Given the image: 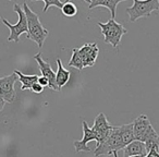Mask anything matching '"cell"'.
Returning <instances> with one entry per match:
<instances>
[{
	"instance_id": "17",
	"label": "cell",
	"mask_w": 159,
	"mask_h": 157,
	"mask_svg": "<svg viewBox=\"0 0 159 157\" xmlns=\"http://www.w3.org/2000/svg\"><path fill=\"white\" fill-rule=\"evenodd\" d=\"M119 130H120V135H121L124 147H125L126 145H129L130 143H132L133 141H135L134 131H133V122L129 124L120 126Z\"/></svg>"
},
{
	"instance_id": "25",
	"label": "cell",
	"mask_w": 159,
	"mask_h": 157,
	"mask_svg": "<svg viewBox=\"0 0 159 157\" xmlns=\"http://www.w3.org/2000/svg\"><path fill=\"white\" fill-rule=\"evenodd\" d=\"M133 157H144V156H133Z\"/></svg>"
},
{
	"instance_id": "5",
	"label": "cell",
	"mask_w": 159,
	"mask_h": 157,
	"mask_svg": "<svg viewBox=\"0 0 159 157\" xmlns=\"http://www.w3.org/2000/svg\"><path fill=\"white\" fill-rule=\"evenodd\" d=\"M123 148L124 145L122 142L121 135H120L119 127H113L109 136L102 144L96 145L94 155H95V157H99L102 155H111L115 152L123 150Z\"/></svg>"
},
{
	"instance_id": "26",
	"label": "cell",
	"mask_w": 159,
	"mask_h": 157,
	"mask_svg": "<svg viewBox=\"0 0 159 157\" xmlns=\"http://www.w3.org/2000/svg\"><path fill=\"white\" fill-rule=\"evenodd\" d=\"M0 20H2V19H1V18H0Z\"/></svg>"
},
{
	"instance_id": "20",
	"label": "cell",
	"mask_w": 159,
	"mask_h": 157,
	"mask_svg": "<svg viewBox=\"0 0 159 157\" xmlns=\"http://www.w3.org/2000/svg\"><path fill=\"white\" fill-rule=\"evenodd\" d=\"M40 1H43V2L45 3V7H44V9H43L44 13L48 11V9L50 7H56V8H58V9H61L64 5V2H62L60 0H40Z\"/></svg>"
},
{
	"instance_id": "24",
	"label": "cell",
	"mask_w": 159,
	"mask_h": 157,
	"mask_svg": "<svg viewBox=\"0 0 159 157\" xmlns=\"http://www.w3.org/2000/svg\"><path fill=\"white\" fill-rule=\"evenodd\" d=\"M112 155H113V157H118V152H115Z\"/></svg>"
},
{
	"instance_id": "3",
	"label": "cell",
	"mask_w": 159,
	"mask_h": 157,
	"mask_svg": "<svg viewBox=\"0 0 159 157\" xmlns=\"http://www.w3.org/2000/svg\"><path fill=\"white\" fill-rule=\"evenodd\" d=\"M13 10L14 12L18 13L19 20L16 24H11L8 20L2 19V22L8 29L10 30V35L7 38V42H14V43H19L20 42V36L22 34H26L29 33V26H27V19L25 16V12L23 10V8H21L20 5L16 3L13 6Z\"/></svg>"
},
{
	"instance_id": "11",
	"label": "cell",
	"mask_w": 159,
	"mask_h": 157,
	"mask_svg": "<svg viewBox=\"0 0 159 157\" xmlns=\"http://www.w3.org/2000/svg\"><path fill=\"white\" fill-rule=\"evenodd\" d=\"M152 127V123L149 121V118L145 115L142 113L139 115L136 119L133 121V131H134V136L135 140L143 142L144 136Z\"/></svg>"
},
{
	"instance_id": "7",
	"label": "cell",
	"mask_w": 159,
	"mask_h": 157,
	"mask_svg": "<svg viewBox=\"0 0 159 157\" xmlns=\"http://www.w3.org/2000/svg\"><path fill=\"white\" fill-rule=\"evenodd\" d=\"M19 80L18 75L12 73L7 76L0 77V96L6 100V103H13L16 99V90H14V83Z\"/></svg>"
},
{
	"instance_id": "14",
	"label": "cell",
	"mask_w": 159,
	"mask_h": 157,
	"mask_svg": "<svg viewBox=\"0 0 159 157\" xmlns=\"http://www.w3.org/2000/svg\"><path fill=\"white\" fill-rule=\"evenodd\" d=\"M143 143H145L147 153L150 152L152 150H159V134L156 132L152 126L150 127L149 130L147 131V133L144 136Z\"/></svg>"
},
{
	"instance_id": "1",
	"label": "cell",
	"mask_w": 159,
	"mask_h": 157,
	"mask_svg": "<svg viewBox=\"0 0 159 157\" xmlns=\"http://www.w3.org/2000/svg\"><path fill=\"white\" fill-rule=\"evenodd\" d=\"M23 10H24L25 16H26L27 26H29V33L26 35L27 38L35 42L37 44L38 48H42L45 39L49 35V31L43 26V24L39 21L38 14L34 12L26 2L23 3Z\"/></svg>"
},
{
	"instance_id": "13",
	"label": "cell",
	"mask_w": 159,
	"mask_h": 157,
	"mask_svg": "<svg viewBox=\"0 0 159 157\" xmlns=\"http://www.w3.org/2000/svg\"><path fill=\"white\" fill-rule=\"evenodd\" d=\"M147 155L145 143L141 141H133L129 145L123 148V156L124 157H133V156H144Z\"/></svg>"
},
{
	"instance_id": "10",
	"label": "cell",
	"mask_w": 159,
	"mask_h": 157,
	"mask_svg": "<svg viewBox=\"0 0 159 157\" xmlns=\"http://www.w3.org/2000/svg\"><path fill=\"white\" fill-rule=\"evenodd\" d=\"M82 130H83V137L80 141H75L73 143L75 147V152H91V148L89 147L87 143L91 141H96V134L93 131V129L89 128L87 122L85 120H82Z\"/></svg>"
},
{
	"instance_id": "2",
	"label": "cell",
	"mask_w": 159,
	"mask_h": 157,
	"mask_svg": "<svg viewBox=\"0 0 159 157\" xmlns=\"http://www.w3.org/2000/svg\"><path fill=\"white\" fill-rule=\"evenodd\" d=\"M98 26L102 30L104 35V42L106 44H110L113 48H118L122 39V36L128 33V30L122 24L118 23L116 20L110 18V20L106 23L98 22Z\"/></svg>"
},
{
	"instance_id": "12",
	"label": "cell",
	"mask_w": 159,
	"mask_h": 157,
	"mask_svg": "<svg viewBox=\"0 0 159 157\" xmlns=\"http://www.w3.org/2000/svg\"><path fill=\"white\" fill-rule=\"evenodd\" d=\"M89 2V9L92 10L94 8L104 7L109 9L111 13V19L115 20L116 18V11H117V6L121 3L123 0H85Z\"/></svg>"
},
{
	"instance_id": "15",
	"label": "cell",
	"mask_w": 159,
	"mask_h": 157,
	"mask_svg": "<svg viewBox=\"0 0 159 157\" xmlns=\"http://www.w3.org/2000/svg\"><path fill=\"white\" fill-rule=\"evenodd\" d=\"M57 72H56V82H57V85L59 87V90L61 91V89L69 82L70 80V71L66 70L63 66H62V62L60 60V58H57Z\"/></svg>"
},
{
	"instance_id": "23",
	"label": "cell",
	"mask_w": 159,
	"mask_h": 157,
	"mask_svg": "<svg viewBox=\"0 0 159 157\" xmlns=\"http://www.w3.org/2000/svg\"><path fill=\"white\" fill-rule=\"evenodd\" d=\"M5 105H6V100L3 99L1 96H0V111L2 110L3 109V107H5Z\"/></svg>"
},
{
	"instance_id": "22",
	"label": "cell",
	"mask_w": 159,
	"mask_h": 157,
	"mask_svg": "<svg viewBox=\"0 0 159 157\" xmlns=\"http://www.w3.org/2000/svg\"><path fill=\"white\" fill-rule=\"evenodd\" d=\"M37 82L39 83V84L42 85L43 87H47V86L49 87V82H48V80H47L46 77H44V76H39V79H38Z\"/></svg>"
},
{
	"instance_id": "19",
	"label": "cell",
	"mask_w": 159,
	"mask_h": 157,
	"mask_svg": "<svg viewBox=\"0 0 159 157\" xmlns=\"http://www.w3.org/2000/svg\"><path fill=\"white\" fill-rule=\"evenodd\" d=\"M61 11L66 18H73L77 14V7L71 1H66L63 7L61 8Z\"/></svg>"
},
{
	"instance_id": "4",
	"label": "cell",
	"mask_w": 159,
	"mask_h": 157,
	"mask_svg": "<svg viewBox=\"0 0 159 157\" xmlns=\"http://www.w3.org/2000/svg\"><path fill=\"white\" fill-rule=\"evenodd\" d=\"M159 11L158 0H133V5L126 8V13L129 14L131 22H135L144 16H152V12Z\"/></svg>"
},
{
	"instance_id": "8",
	"label": "cell",
	"mask_w": 159,
	"mask_h": 157,
	"mask_svg": "<svg viewBox=\"0 0 159 157\" xmlns=\"http://www.w3.org/2000/svg\"><path fill=\"white\" fill-rule=\"evenodd\" d=\"M34 60L38 63V67H39V70L42 72V76L46 77L49 82V87L53 91H60L59 87L57 85V82H56V72L52 70L51 66L48 63L47 61H45L42 57V53H37L35 56H34Z\"/></svg>"
},
{
	"instance_id": "18",
	"label": "cell",
	"mask_w": 159,
	"mask_h": 157,
	"mask_svg": "<svg viewBox=\"0 0 159 157\" xmlns=\"http://www.w3.org/2000/svg\"><path fill=\"white\" fill-rule=\"evenodd\" d=\"M68 66L77 69L79 71H82L83 69H84L83 60H82V57H81V53H80L79 48L72 49V56H71L70 61L68 62Z\"/></svg>"
},
{
	"instance_id": "16",
	"label": "cell",
	"mask_w": 159,
	"mask_h": 157,
	"mask_svg": "<svg viewBox=\"0 0 159 157\" xmlns=\"http://www.w3.org/2000/svg\"><path fill=\"white\" fill-rule=\"evenodd\" d=\"M19 77V81L21 82V90L22 91H25V90H32V86H33L34 83H36L39 79V76L36 74L34 75H27V74H23L21 71L19 70H14L13 71Z\"/></svg>"
},
{
	"instance_id": "9",
	"label": "cell",
	"mask_w": 159,
	"mask_h": 157,
	"mask_svg": "<svg viewBox=\"0 0 159 157\" xmlns=\"http://www.w3.org/2000/svg\"><path fill=\"white\" fill-rule=\"evenodd\" d=\"M79 50L80 53H81V57H82L84 68L93 67L95 64L98 55H99V48H98L97 44H95V43H86L81 48H79Z\"/></svg>"
},
{
	"instance_id": "6",
	"label": "cell",
	"mask_w": 159,
	"mask_h": 157,
	"mask_svg": "<svg viewBox=\"0 0 159 157\" xmlns=\"http://www.w3.org/2000/svg\"><path fill=\"white\" fill-rule=\"evenodd\" d=\"M113 126H111L107 120L105 113H100L96 116V118L94 119V126H93V131L96 134V142L97 145L102 144L107 137L109 136L110 132L112 131Z\"/></svg>"
},
{
	"instance_id": "21",
	"label": "cell",
	"mask_w": 159,
	"mask_h": 157,
	"mask_svg": "<svg viewBox=\"0 0 159 157\" xmlns=\"http://www.w3.org/2000/svg\"><path fill=\"white\" fill-rule=\"evenodd\" d=\"M44 89H45V87H43L39 83L36 82V83H34V84H33L31 91L34 92V93H36V94H39V93H42V92L44 91Z\"/></svg>"
}]
</instances>
